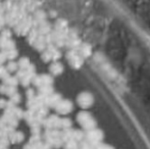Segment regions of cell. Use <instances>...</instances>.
Masks as SVG:
<instances>
[{"label": "cell", "instance_id": "cell-1", "mask_svg": "<svg viewBox=\"0 0 150 149\" xmlns=\"http://www.w3.org/2000/svg\"><path fill=\"white\" fill-rule=\"evenodd\" d=\"M86 137H87L88 142H89L91 145L95 146L97 144L102 143V140L104 138V133L99 129H93L88 132Z\"/></svg>", "mask_w": 150, "mask_h": 149}, {"label": "cell", "instance_id": "cell-2", "mask_svg": "<svg viewBox=\"0 0 150 149\" xmlns=\"http://www.w3.org/2000/svg\"><path fill=\"white\" fill-rule=\"evenodd\" d=\"M93 96L90 93H83L80 96V104L84 107H89L90 105L93 104Z\"/></svg>", "mask_w": 150, "mask_h": 149}, {"label": "cell", "instance_id": "cell-4", "mask_svg": "<svg viewBox=\"0 0 150 149\" xmlns=\"http://www.w3.org/2000/svg\"><path fill=\"white\" fill-rule=\"evenodd\" d=\"M5 47L9 50H13L14 49V42L12 41L11 39H8L6 41V44H5Z\"/></svg>", "mask_w": 150, "mask_h": 149}, {"label": "cell", "instance_id": "cell-3", "mask_svg": "<svg viewBox=\"0 0 150 149\" xmlns=\"http://www.w3.org/2000/svg\"><path fill=\"white\" fill-rule=\"evenodd\" d=\"M94 149H115V148H113V146L109 145V144L100 143V144H97V145H95Z\"/></svg>", "mask_w": 150, "mask_h": 149}]
</instances>
